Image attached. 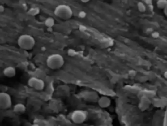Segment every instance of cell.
<instances>
[{
  "mask_svg": "<svg viewBox=\"0 0 167 126\" xmlns=\"http://www.w3.org/2000/svg\"><path fill=\"white\" fill-rule=\"evenodd\" d=\"M55 24V20L53 17H48L45 20V24L47 27L52 28Z\"/></svg>",
  "mask_w": 167,
  "mask_h": 126,
  "instance_id": "11",
  "label": "cell"
},
{
  "mask_svg": "<svg viewBox=\"0 0 167 126\" xmlns=\"http://www.w3.org/2000/svg\"><path fill=\"white\" fill-rule=\"evenodd\" d=\"M167 7H165V8H164L163 9L164 13V14H165V15L166 16L167 15Z\"/></svg>",
  "mask_w": 167,
  "mask_h": 126,
  "instance_id": "19",
  "label": "cell"
},
{
  "mask_svg": "<svg viewBox=\"0 0 167 126\" xmlns=\"http://www.w3.org/2000/svg\"><path fill=\"white\" fill-rule=\"evenodd\" d=\"M79 16L80 18H84L86 16V12L84 11H79Z\"/></svg>",
  "mask_w": 167,
  "mask_h": 126,
  "instance_id": "15",
  "label": "cell"
},
{
  "mask_svg": "<svg viewBox=\"0 0 167 126\" xmlns=\"http://www.w3.org/2000/svg\"><path fill=\"white\" fill-rule=\"evenodd\" d=\"M4 10H5V8H4V7L2 6V5H0V12H3Z\"/></svg>",
  "mask_w": 167,
  "mask_h": 126,
  "instance_id": "18",
  "label": "cell"
},
{
  "mask_svg": "<svg viewBox=\"0 0 167 126\" xmlns=\"http://www.w3.org/2000/svg\"><path fill=\"white\" fill-rule=\"evenodd\" d=\"M3 74L6 77L12 78L15 76L16 74V70L13 66H7L4 68L3 70Z\"/></svg>",
  "mask_w": 167,
  "mask_h": 126,
  "instance_id": "9",
  "label": "cell"
},
{
  "mask_svg": "<svg viewBox=\"0 0 167 126\" xmlns=\"http://www.w3.org/2000/svg\"><path fill=\"white\" fill-rule=\"evenodd\" d=\"M137 8L138 11L141 12H145L147 10L146 5L142 2H138Z\"/></svg>",
  "mask_w": 167,
  "mask_h": 126,
  "instance_id": "13",
  "label": "cell"
},
{
  "mask_svg": "<svg viewBox=\"0 0 167 126\" xmlns=\"http://www.w3.org/2000/svg\"><path fill=\"white\" fill-rule=\"evenodd\" d=\"M26 107L24 104L22 103H18L16 104L13 107V111L16 113H21L25 112Z\"/></svg>",
  "mask_w": 167,
  "mask_h": 126,
  "instance_id": "10",
  "label": "cell"
},
{
  "mask_svg": "<svg viewBox=\"0 0 167 126\" xmlns=\"http://www.w3.org/2000/svg\"><path fill=\"white\" fill-rule=\"evenodd\" d=\"M87 118V113L83 110H75L71 115L72 121L76 124H83L86 121Z\"/></svg>",
  "mask_w": 167,
  "mask_h": 126,
  "instance_id": "4",
  "label": "cell"
},
{
  "mask_svg": "<svg viewBox=\"0 0 167 126\" xmlns=\"http://www.w3.org/2000/svg\"><path fill=\"white\" fill-rule=\"evenodd\" d=\"M12 106V99L8 93L5 92H0V108L7 110Z\"/></svg>",
  "mask_w": 167,
  "mask_h": 126,
  "instance_id": "6",
  "label": "cell"
},
{
  "mask_svg": "<svg viewBox=\"0 0 167 126\" xmlns=\"http://www.w3.org/2000/svg\"><path fill=\"white\" fill-rule=\"evenodd\" d=\"M54 14L58 18L63 20H68L73 16L72 8L68 5L60 4L54 8Z\"/></svg>",
  "mask_w": 167,
  "mask_h": 126,
  "instance_id": "3",
  "label": "cell"
},
{
  "mask_svg": "<svg viewBox=\"0 0 167 126\" xmlns=\"http://www.w3.org/2000/svg\"><path fill=\"white\" fill-rule=\"evenodd\" d=\"M36 43L34 38L30 34H22L17 40V44L19 47L27 51L32 49Z\"/></svg>",
  "mask_w": 167,
  "mask_h": 126,
  "instance_id": "2",
  "label": "cell"
},
{
  "mask_svg": "<svg viewBox=\"0 0 167 126\" xmlns=\"http://www.w3.org/2000/svg\"><path fill=\"white\" fill-rule=\"evenodd\" d=\"M157 6L158 8L163 10L164 8L167 7V0H158L157 2Z\"/></svg>",
  "mask_w": 167,
  "mask_h": 126,
  "instance_id": "12",
  "label": "cell"
},
{
  "mask_svg": "<svg viewBox=\"0 0 167 126\" xmlns=\"http://www.w3.org/2000/svg\"><path fill=\"white\" fill-rule=\"evenodd\" d=\"M84 99L87 101L95 102L98 101L99 96L97 93L94 91H89L85 92L84 94Z\"/></svg>",
  "mask_w": 167,
  "mask_h": 126,
  "instance_id": "7",
  "label": "cell"
},
{
  "mask_svg": "<svg viewBox=\"0 0 167 126\" xmlns=\"http://www.w3.org/2000/svg\"><path fill=\"white\" fill-rule=\"evenodd\" d=\"M145 3L148 6H152V0H144Z\"/></svg>",
  "mask_w": 167,
  "mask_h": 126,
  "instance_id": "16",
  "label": "cell"
},
{
  "mask_svg": "<svg viewBox=\"0 0 167 126\" xmlns=\"http://www.w3.org/2000/svg\"><path fill=\"white\" fill-rule=\"evenodd\" d=\"M152 37L154 38H157L158 37H159V34L157 32H154L153 33H152Z\"/></svg>",
  "mask_w": 167,
  "mask_h": 126,
  "instance_id": "17",
  "label": "cell"
},
{
  "mask_svg": "<svg viewBox=\"0 0 167 126\" xmlns=\"http://www.w3.org/2000/svg\"><path fill=\"white\" fill-rule=\"evenodd\" d=\"M38 12H39V10H37V8H32L29 11V13L32 15H34L36 14V15Z\"/></svg>",
  "mask_w": 167,
  "mask_h": 126,
  "instance_id": "14",
  "label": "cell"
},
{
  "mask_svg": "<svg viewBox=\"0 0 167 126\" xmlns=\"http://www.w3.org/2000/svg\"><path fill=\"white\" fill-rule=\"evenodd\" d=\"M65 63V60L62 55L59 54H50L46 59V64L49 68L58 70L61 68Z\"/></svg>",
  "mask_w": 167,
  "mask_h": 126,
  "instance_id": "1",
  "label": "cell"
},
{
  "mask_svg": "<svg viewBox=\"0 0 167 126\" xmlns=\"http://www.w3.org/2000/svg\"><path fill=\"white\" fill-rule=\"evenodd\" d=\"M98 104L99 106L102 108H107L110 106L111 104V100L108 97L102 96L98 99Z\"/></svg>",
  "mask_w": 167,
  "mask_h": 126,
  "instance_id": "8",
  "label": "cell"
},
{
  "mask_svg": "<svg viewBox=\"0 0 167 126\" xmlns=\"http://www.w3.org/2000/svg\"><path fill=\"white\" fill-rule=\"evenodd\" d=\"M80 1L84 3H87V2H89L90 0H80Z\"/></svg>",
  "mask_w": 167,
  "mask_h": 126,
  "instance_id": "20",
  "label": "cell"
},
{
  "mask_svg": "<svg viewBox=\"0 0 167 126\" xmlns=\"http://www.w3.org/2000/svg\"><path fill=\"white\" fill-rule=\"evenodd\" d=\"M28 85L31 88L37 91H42L45 86V82L42 79L36 77H31L28 81Z\"/></svg>",
  "mask_w": 167,
  "mask_h": 126,
  "instance_id": "5",
  "label": "cell"
}]
</instances>
